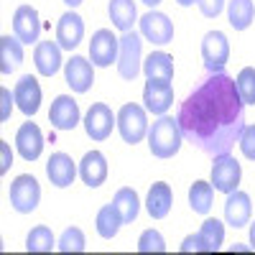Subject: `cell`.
Instances as JSON below:
<instances>
[{
    "mask_svg": "<svg viewBox=\"0 0 255 255\" xmlns=\"http://www.w3.org/2000/svg\"><path fill=\"white\" fill-rule=\"evenodd\" d=\"M15 105H18V110L23 113V115H36L38 108H41V87H38V79L26 74V77H20V82L15 84Z\"/></svg>",
    "mask_w": 255,
    "mask_h": 255,
    "instance_id": "cell-17",
    "label": "cell"
},
{
    "mask_svg": "<svg viewBox=\"0 0 255 255\" xmlns=\"http://www.w3.org/2000/svg\"><path fill=\"white\" fill-rule=\"evenodd\" d=\"M84 38V20L82 15H77L74 10H67L61 18H59V23H56V44L61 49H77L79 46V41Z\"/></svg>",
    "mask_w": 255,
    "mask_h": 255,
    "instance_id": "cell-13",
    "label": "cell"
},
{
    "mask_svg": "<svg viewBox=\"0 0 255 255\" xmlns=\"http://www.w3.org/2000/svg\"><path fill=\"white\" fill-rule=\"evenodd\" d=\"M179 250H181V253H202V243H199L197 232H194V235H189V238H184V243H181Z\"/></svg>",
    "mask_w": 255,
    "mask_h": 255,
    "instance_id": "cell-38",
    "label": "cell"
},
{
    "mask_svg": "<svg viewBox=\"0 0 255 255\" xmlns=\"http://www.w3.org/2000/svg\"><path fill=\"white\" fill-rule=\"evenodd\" d=\"M140 36L135 31H125L120 36V54H118V74L123 79H135L140 74Z\"/></svg>",
    "mask_w": 255,
    "mask_h": 255,
    "instance_id": "cell-4",
    "label": "cell"
},
{
    "mask_svg": "<svg viewBox=\"0 0 255 255\" xmlns=\"http://www.w3.org/2000/svg\"><path fill=\"white\" fill-rule=\"evenodd\" d=\"M110 20L118 31H133V23L138 20V10H135V3L133 0H110Z\"/></svg>",
    "mask_w": 255,
    "mask_h": 255,
    "instance_id": "cell-24",
    "label": "cell"
},
{
    "mask_svg": "<svg viewBox=\"0 0 255 255\" xmlns=\"http://www.w3.org/2000/svg\"><path fill=\"white\" fill-rule=\"evenodd\" d=\"M143 102H145V110L153 113V115H166L168 108L174 102V87L171 82L166 79H148L145 87H143Z\"/></svg>",
    "mask_w": 255,
    "mask_h": 255,
    "instance_id": "cell-8",
    "label": "cell"
},
{
    "mask_svg": "<svg viewBox=\"0 0 255 255\" xmlns=\"http://www.w3.org/2000/svg\"><path fill=\"white\" fill-rule=\"evenodd\" d=\"M41 202V186L31 174H20L10 184V207L20 215H31Z\"/></svg>",
    "mask_w": 255,
    "mask_h": 255,
    "instance_id": "cell-5",
    "label": "cell"
},
{
    "mask_svg": "<svg viewBox=\"0 0 255 255\" xmlns=\"http://www.w3.org/2000/svg\"><path fill=\"white\" fill-rule=\"evenodd\" d=\"M113 125H118V118L113 115V110L105 102H95L92 108L87 110V115H84V130H87V135L92 140L110 138Z\"/></svg>",
    "mask_w": 255,
    "mask_h": 255,
    "instance_id": "cell-10",
    "label": "cell"
},
{
    "mask_svg": "<svg viewBox=\"0 0 255 255\" xmlns=\"http://www.w3.org/2000/svg\"><path fill=\"white\" fill-rule=\"evenodd\" d=\"M184 133L179 128V120L161 115L151 128H148V148L156 158H174L181 148Z\"/></svg>",
    "mask_w": 255,
    "mask_h": 255,
    "instance_id": "cell-2",
    "label": "cell"
},
{
    "mask_svg": "<svg viewBox=\"0 0 255 255\" xmlns=\"http://www.w3.org/2000/svg\"><path fill=\"white\" fill-rule=\"evenodd\" d=\"M118 130L125 143H140L148 135V118L140 105H123L118 113Z\"/></svg>",
    "mask_w": 255,
    "mask_h": 255,
    "instance_id": "cell-3",
    "label": "cell"
},
{
    "mask_svg": "<svg viewBox=\"0 0 255 255\" xmlns=\"http://www.w3.org/2000/svg\"><path fill=\"white\" fill-rule=\"evenodd\" d=\"M13 36H18L23 44H36L41 36V20L33 5H20L13 15Z\"/></svg>",
    "mask_w": 255,
    "mask_h": 255,
    "instance_id": "cell-14",
    "label": "cell"
},
{
    "mask_svg": "<svg viewBox=\"0 0 255 255\" xmlns=\"http://www.w3.org/2000/svg\"><path fill=\"white\" fill-rule=\"evenodd\" d=\"M197 5L204 18H217L225 8V0H197Z\"/></svg>",
    "mask_w": 255,
    "mask_h": 255,
    "instance_id": "cell-36",
    "label": "cell"
},
{
    "mask_svg": "<svg viewBox=\"0 0 255 255\" xmlns=\"http://www.w3.org/2000/svg\"><path fill=\"white\" fill-rule=\"evenodd\" d=\"M10 163H13V153H10L8 143H0V174H5Z\"/></svg>",
    "mask_w": 255,
    "mask_h": 255,
    "instance_id": "cell-39",
    "label": "cell"
},
{
    "mask_svg": "<svg viewBox=\"0 0 255 255\" xmlns=\"http://www.w3.org/2000/svg\"><path fill=\"white\" fill-rule=\"evenodd\" d=\"M79 176L90 189H97L100 184H105V179H108V158L100 151L84 153V158L79 163Z\"/></svg>",
    "mask_w": 255,
    "mask_h": 255,
    "instance_id": "cell-20",
    "label": "cell"
},
{
    "mask_svg": "<svg viewBox=\"0 0 255 255\" xmlns=\"http://www.w3.org/2000/svg\"><path fill=\"white\" fill-rule=\"evenodd\" d=\"M54 248H56V240H54L51 227L38 225L28 232V238H26V250L28 253H51Z\"/></svg>",
    "mask_w": 255,
    "mask_h": 255,
    "instance_id": "cell-31",
    "label": "cell"
},
{
    "mask_svg": "<svg viewBox=\"0 0 255 255\" xmlns=\"http://www.w3.org/2000/svg\"><path fill=\"white\" fill-rule=\"evenodd\" d=\"M143 72L148 79H174V56H168L166 51H153L143 61Z\"/></svg>",
    "mask_w": 255,
    "mask_h": 255,
    "instance_id": "cell-25",
    "label": "cell"
},
{
    "mask_svg": "<svg viewBox=\"0 0 255 255\" xmlns=\"http://www.w3.org/2000/svg\"><path fill=\"white\" fill-rule=\"evenodd\" d=\"M64 3H67L69 8H77V5H82V3H84V0H64Z\"/></svg>",
    "mask_w": 255,
    "mask_h": 255,
    "instance_id": "cell-41",
    "label": "cell"
},
{
    "mask_svg": "<svg viewBox=\"0 0 255 255\" xmlns=\"http://www.w3.org/2000/svg\"><path fill=\"white\" fill-rule=\"evenodd\" d=\"M23 64V41L18 36H0V72L13 74Z\"/></svg>",
    "mask_w": 255,
    "mask_h": 255,
    "instance_id": "cell-23",
    "label": "cell"
},
{
    "mask_svg": "<svg viewBox=\"0 0 255 255\" xmlns=\"http://www.w3.org/2000/svg\"><path fill=\"white\" fill-rule=\"evenodd\" d=\"M95 225H97V235H100V238H105V240H113V238L118 235L120 225H123V217H120L118 207H115V204H105V207L97 212V220H95Z\"/></svg>",
    "mask_w": 255,
    "mask_h": 255,
    "instance_id": "cell-28",
    "label": "cell"
},
{
    "mask_svg": "<svg viewBox=\"0 0 255 255\" xmlns=\"http://www.w3.org/2000/svg\"><path fill=\"white\" fill-rule=\"evenodd\" d=\"M46 176H49V181L54 184V186H59V189H67V186H72L74 184V176H77V166H74V161H72V156H67V153H51V158H49V163H46Z\"/></svg>",
    "mask_w": 255,
    "mask_h": 255,
    "instance_id": "cell-18",
    "label": "cell"
},
{
    "mask_svg": "<svg viewBox=\"0 0 255 255\" xmlns=\"http://www.w3.org/2000/svg\"><path fill=\"white\" fill-rule=\"evenodd\" d=\"M138 23H140V33L156 46H163V44H168V41L174 38V23L168 20L166 13L148 10Z\"/></svg>",
    "mask_w": 255,
    "mask_h": 255,
    "instance_id": "cell-11",
    "label": "cell"
},
{
    "mask_svg": "<svg viewBox=\"0 0 255 255\" xmlns=\"http://www.w3.org/2000/svg\"><path fill=\"white\" fill-rule=\"evenodd\" d=\"M176 3H179L181 8H189V5H194V3H197V0H176Z\"/></svg>",
    "mask_w": 255,
    "mask_h": 255,
    "instance_id": "cell-40",
    "label": "cell"
},
{
    "mask_svg": "<svg viewBox=\"0 0 255 255\" xmlns=\"http://www.w3.org/2000/svg\"><path fill=\"white\" fill-rule=\"evenodd\" d=\"M238 143H240L243 156L250 158V161H255V125H245V130H243V135H240Z\"/></svg>",
    "mask_w": 255,
    "mask_h": 255,
    "instance_id": "cell-35",
    "label": "cell"
},
{
    "mask_svg": "<svg viewBox=\"0 0 255 255\" xmlns=\"http://www.w3.org/2000/svg\"><path fill=\"white\" fill-rule=\"evenodd\" d=\"M138 253H166V240L158 230H145L138 238Z\"/></svg>",
    "mask_w": 255,
    "mask_h": 255,
    "instance_id": "cell-34",
    "label": "cell"
},
{
    "mask_svg": "<svg viewBox=\"0 0 255 255\" xmlns=\"http://www.w3.org/2000/svg\"><path fill=\"white\" fill-rule=\"evenodd\" d=\"M250 243H253V250H255V222L250 225Z\"/></svg>",
    "mask_w": 255,
    "mask_h": 255,
    "instance_id": "cell-42",
    "label": "cell"
},
{
    "mask_svg": "<svg viewBox=\"0 0 255 255\" xmlns=\"http://www.w3.org/2000/svg\"><path fill=\"white\" fill-rule=\"evenodd\" d=\"M171 202H174L171 186H168L166 181H158V184L151 186V191H148L145 209L153 220H163V217H168V212H171Z\"/></svg>",
    "mask_w": 255,
    "mask_h": 255,
    "instance_id": "cell-22",
    "label": "cell"
},
{
    "mask_svg": "<svg viewBox=\"0 0 255 255\" xmlns=\"http://www.w3.org/2000/svg\"><path fill=\"white\" fill-rule=\"evenodd\" d=\"M212 199H215V186L207 181H194L189 189V204L197 215H209Z\"/></svg>",
    "mask_w": 255,
    "mask_h": 255,
    "instance_id": "cell-30",
    "label": "cell"
},
{
    "mask_svg": "<svg viewBox=\"0 0 255 255\" xmlns=\"http://www.w3.org/2000/svg\"><path fill=\"white\" fill-rule=\"evenodd\" d=\"M56 248L61 253H82L84 248H87V243H84V232L79 227H67V230L61 232Z\"/></svg>",
    "mask_w": 255,
    "mask_h": 255,
    "instance_id": "cell-32",
    "label": "cell"
},
{
    "mask_svg": "<svg viewBox=\"0 0 255 255\" xmlns=\"http://www.w3.org/2000/svg\"><path fill=\"white\" fill-rule=\"evenodd\" d=\"M143 3H145V5H148V8H156V5H158V3H161V0H143Z\"/></svg>",
    "mask_w": 255,
    "mask_h": 255,
    "instance_id": "cell-43",
    "label": "cell"
},
{
    "mask_svg": "<svg viewBox=\"0 0 255 255\" xmlns=\"http://www.w3.org/2000/svg\"><path fill=\"white\" fill-rule=\"evenodd\" d=\"M227 18H230V26L235 31H245L255 18L253 0H230L227 3Z\"/></svg>",
    "mask_w": 255,
    "mask_h": 255,
    "instance_id": "cell-29",
    "label": "cell"
},
{
    "mask_svg": "<svg viewBox=\"0 0 255 255\" xmlns=\"http://www.w3.org/2000/svg\"><path fill=\"white\" fill-rule=\"evenodd\" d=\"M33 64L41 77H54L61 69V46L54 41H41L33 51Z\"/></svg>",
    "mask_w": 255,
    "mask_h": 255,
    "instance_id": "cell-21",
    "label": "cell"
},
{
    "mask_svg": "<svg viewBox=\"0 0 255 255\" xmlns=\"http://www.w3.org/2000/svg\"><path fill=\"white\" fill-rule=\"evenodd\" d=\"M15 102V95H10V90H0V123H5L10 118V108Z\"/></svg>",
    "mask_w": 255,
    "mask_h": 255,
    "instance_id": "cell-37",
    "label": "cell"
},
{
    "mask_svg": "<svg viewBox=\"0 0 255 255\" xmlns=\"http://www.w3.org/2000/svg\"><path fill=\"white\" fill-rule=\"evenodd\" d=\"M250 215H253V204H250V197L245 191H230L227 194V202H225V220L227 225L232 227H245L250 222Z\"/></svg>",
    "mask_w": 255,
    "mask_h": 255,
    "instance_id": "cell-19",
    "label": "cell"
},
{
    "mask_svg": "<svg viewBox=\"0 0 255 255\" xmlns=\"http://www.w3.org/2000/svg\"><path fill=\"white\" fill-rule=\"evenodd\" d=\"M184 140L207 156L230 153L245 130V102L227 72L209 74L179 108Z\"/></svg>",
    "mask_w": 255,
    "mask_h": 255,
    "instance_id": "cell-1",
    "label": "cell"
},
{
    "mask_svg": "<svg viewBox=\"0 0 255 255\" xmlns=\"http://www.w3.org/2000/svg\"><path fill=\"white\" fill-rule=\"evenodd\" d=\"M15 148L23 161H36L44 151V133L36 123H23L15 133Z\"/></svg>",
    "mask_w": 255,
    "mask_h": 255,
    "instance_id": "cell-12",
    "label": "cell"
},
{
    "mask_svg": "<svg viewBox=\"0 0 255 255\" xmlns=\"http://www.w3.org/2000/svg\"><path fill=\"white\" fill-rule=\"evenodd\" d=\"M120 54V38L108 31V28H100L92 41H90V59L95 67H110L113 61H118Z\"/></svg>",
    "mask_w": 255,
    "mask_h": 255,
    "instance_id": "cell-9",
    "label": "cell"
},
{
    "mask_svg": "<svg viewBox=\"0 0 255 255\" xmlns=\"http://www.w3.org/2000/svg\"><path fill=\"white\" fill-rule=\"evenodd\" d=\"M197 235L202 243V253H217L225 240V225L220 220H204Z\"/></svg>",
    "mask_w": 255,
    "mask_h": 255,
    "instance_id": "cell-27",
    "label": "cell"
},
{
    "mask_svg": "<svg viewBox=\"0 0 255 255\" xmlns=\"http://www.w3.org/2000/svg\"><path fill=\"white\" fill-rule=\"evenodd\" d=\"M240 179H243V168H240L235 156H230V153L215 156V166H212V186H215L217 191L230 194V191L238 189Z\"/></svg>",
    "mask_w": 255,
    "mask_h": 255,
    "instance_id": "cell-6",
    "label": "cell"
},
{
    "mask_svg": "<svg viewBox=\"0 0 255 255\" xmlns=\"http://www.w3.org/2000/svg\"><path fill=\"white\" fill-rule=\"evenodd\" d=\"M235 84H238V92H240L243 102L245 105H255V69L253 67H245L238 74Z\"/></svg>",
    "mask_w": 255,
    "mask_h": 255,
    "instance_id": "cell-33",
    "label": "cell"
},
{
    "mask_svg": "<svg viewBox=\"0 0 255 255\" xmlns=\"http://www.w3.org/2000/svg\"><path fill=\"white\" fill-rule=\"evenodd\" d=\"M64 77H67V84L84 95V92H90L92 87V82H95V72H92V64L84 59V56H72L67 64H64Z\"/></svg>",
    "mask_w": 255,
    "mask_h": 255,
    "instance_id": "cell-15",
    "label": "cell"
},
{
    "mask_svg": "<svg viewBox=\"0 0 255 255\" xmlns=\"http://www.w3.org/2000/svg\"><path fill=\"white\" fill-rule=\"evenodd\" d=\"M202 59L209 74L225 72V64L230 59V41L222 31H209L202 41Z\"/></svg>",
    "mask_w": 255,
    "mask_h": 255,
    "instance_id": "cell-7",
    "label": "cell"
},
{
    "mask_svg": "<svg viewBox=\"0 0 255 255\" xmlns=\"http://www.w3.org/2000/svg\"><path fill=\"white\" fill-rule=\"evenodd\" d=\"M49 120L56 130H74L79 123V105L69 97V95H59L51 102L49 110Z\"/></svg>",
    "mask_w": 255,
    "mask_h": 255,
    "instance_id": "cell-16",
    "label": "cell"
},
{
    "mask_svg": "<svg viewBox=\"0 0 255 255\" xmlns=\"http://www.w3.org/2000/svg\"><path fill=\"white\" fill-rule=\"evenodd\" d=\"M113 204H115V207H118V212H120L123 225L135 222L138 212H140V199H138V194H135V191H133L130 186L118 189V194L113 197Z\"/></svg>",
    "mask_w": 255,
    "mask_h": 255,
    "instance_id": "cell-26",
    "label": "cell"
}]
</instances>
